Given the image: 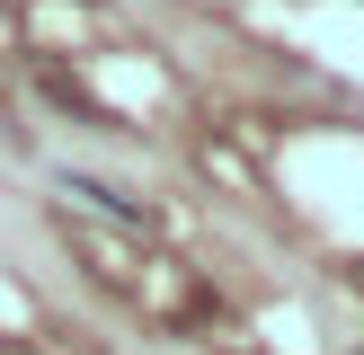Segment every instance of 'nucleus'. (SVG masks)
Listing matches in <instances>:
<instances>
[]
</instances>
